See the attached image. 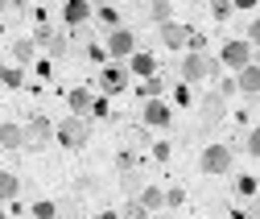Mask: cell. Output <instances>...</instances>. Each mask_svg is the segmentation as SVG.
<instances>
[{
	"label": "cell",
	"instance_id": "cell-1",
	"mask_svg": "<svg viewBox=\"0 0 260 219\" xmlns=\"http://www.w3.org/2000/svg\"><path fill=\"white\" fill-rule=\"evenodd\" d=\"M54 141L67 145V149H83V145L91 141L87 116H67V120H58V124H54Z\"/></svg>",
	"mask_w": 260,
	"mask_h": 219
},
{
	"label": "cell",
	"instance_id": "cell-2",
	"mask_svg": "<svg viewBox=\"0 0 260 219\" xmlns=\"http://www.w3.org/2000/svg\"><path fill=\"white\" fill-rule=\"evenodd\" d=\"M199 166H203V174H211V178L232 174V170H236V149H232V145H207L203 158H199Z\"/></svg>",
	"mask_w": 260,
	"mask_h": 219
},
{
	"label": "cell",
	"instance_id": "cell-3",
	"mask_svg": "<svg viewBox=\"0 0 260 219\" xmlns=\"http://www.w3.org/2000/svg\"><path fill=\"white\" fill-rule=\"evenodd\" d=\"M256 62V50H252V42H244V38H232L223 50H219V67H227V71H244V67H252Z\"/></svg>",
	"mask_w": 260,
	"mask_h": 219
},
{
	"label": "cell",
	"instance_id": "cell-4",
	"mask_svg": "<svg viewBox=\"0 0 260 219\" xmlns=\"http://www.w3.org/2000/svg\"><path fill=\"white\" fill-rule=\"evenodd\" d=\"M137 50V29H128V25H116L104 34V54L108 58H128Z\"/></svg>",
	"mask_w": 260,
	"mask_h": 219
},
{
	"label": "cell",
	"instance_id": "cell-5",
	"mask_svg": "<svg viewBox=\"0 0 260 219\" xmlns=\"http://www.w3.org/2000/svg\"><path fill=\"white\" fill-rule=\"evenodd\" d=\"M219 71V58H211V54H186L182 58V83L190 87V83H203L207 75H215Z\"/></svg>",
	"mask_w": 260,
	"mask_h": 219
},
{
	"label": "cell",
	"instance_id": "cell-6",
	"mask_svg": "<svg viewBox=\"0 0 260 219\" xmlns=\"http://www.w3.org/2000/svg\"><path fill=\"white\" fill-rule=\"evenodd\" d=\"M141 120H145V129H170L174 108H170L166 100H145V108H141Z\"/></svg>",
	"mask_w": 260,
	"mask_h": 219
},
{
	"label": "cell",
	"instance_id": "cell-7",
	"mask_svg": "<svg viewBox=\"0 0 260 219\" xmlns=\"http://www.w3.org/2000/svg\"><path fill=\"white\" fill-rule=\"evenodd\" d=\"M194 34L190 25H178V21H161L157 25V38H161V46L166 50H186V38Z\"/></svg>",
	"mask_w": 260,
	"mask_h": 219
},
{
	"label": "cell",
	"instance_id": "cell-8",
	"mask_svg": "<svg viewBox=\"0 0 260 219\" xmlns=\"http://www.w3.org/2000/svg\"><path fill=\"white\" fill-rule=\"evenodd\" d=\"M21 129H25V145H50L54 141V124L46 120V116H34V120H29V124H21Z\"/></svg>",
	"mask_w": 260,
	"mask_h": 219
},
{
	"label": "cell",
	"instance_id": "cell-9",
	"mask_svg": "<svg viewBox=\"0 0 260 219\" xmlns=\"http://www.w3.org/2000/svg\"><path fill=\"white\" fill-rule=\"evenodd\" d=\"M203 129H215V124L227 116V100L219 96V91H207V96H203Z\"/></svg>",
	"mask_w": 260,
	"mask_h": 219
},
{
	"label": "cell",
	"instance_id": "cell-10",
	"mask_svg": "<svg viewBox=\"0 0 260 219\" xmlns=\"http://www.w3.org/2000/svg\"><path fill=\"white\" fill-rule=\"evenodd\" d=\"M128 79H133V75H128V67H120V62H116V67H104V75H100L104 100H108V96H120V91L128 87Z\"/></svg>",
	"mask_w": 260,
	"mask_h": 219
},
{
	"label": "cell",
	"instance_id": "cell-11",
	"mask_svg": "<svg viewBox=\"0 0 260 219\" xmlns=\"http://www.w3.org/2000/svg\"><path fill=\"white\" fill-rule=\"evenodd\" d=\"M124 67H128V75H137V79H153V75H157V58H153L149 50H133Z\"/></svg>",
	"mask_w": 260,
	"mask_h": 219
},
{
	"label": "cell",
	"instance_id": "cell-12",
	"mask_svg": "<svg viewBox=\"0 0 260 219\" xmlns=\"http://www.w3.org/2000/svg\"><path fill=\"white\" fill-rule=\"evenodd\" d=\"M62 21H67V29H83L91 21V5L87 0H67L62 5Z\"/></svg>",
	"mask_w": 260,
	"mask_h": 219
},
{
	"label": "cell",
	"instance_id": "cell-13",
	"mask_svg": "<svg viewBox=\"0 0 260 219\" xmlns=\"http://www.w3.org/2000/svg\"><path fill=\"white\" fill-rule=\"evenodd\" d=\"M232 79H236V91H240V96L256 100V91H260V71H256V62H252V67H244V71H236Z\"/></svg>",
	"mask_w": 260,
	"mask_h": 219
},
{
	"label": "cell",
	"instance_id": "cell-14",
	"mask_svg": "<svg viewBox=\"0 0 260 219\" xmlns=\"http://www.w3.org/2000/svg\"><path fill=\"white\" fill-rule=\"evenodd\" d=\"M0 145H5V149H25V129L13 124V120H5V124H0Z\"/></svg>",
	"mask_w": 260,
	"mask_h": 219
},
{
	"label": "cell",
	"instance_id": "cell-15",
	"mask_svg": "<svg viewBox=\"0 0 260 219\" xmlns=\"http://www.w3.org/2000/svg\"><path fill=\"white\" fill-rule=\"evenodd\" d=\"M91 100H95V96H91L87 87H75L71 96H67V104H71V116H87V112H91Z\"/></svg>",
	"mask_w": 260,
	"mask_h": 219
},
{
	"label": "cell",
	"instance_id": "cell-16",
	"mask_svg": "<svg viewBox=\"0 0 260 219\" xmlns=\"http://www.w3.org/2000/svg\"><path fill=\"white\" fill-rule=\"evenodd\" d=\"M21 195V178L13 174V170H0V203H9V199H17Z\"/></svg>",
	"mask_w": 260,
	"mask_h": 219
},
{
	"label": "cell",
	"instance_id": "cell-17",
	"mask_svg": "<svg viewBox=\"0 0 260 219\" xmlns=\"http://www.w3.org/2000/svg\"><path fill=\"white\" fill-rule=\"evenodd\" d=\"M137 203H141L145 211H161V207H166V199H161V186H141Z\"/></svg>",
	"mask_w": 260,
	"mask_h": 219
},
{
	"label": "cell",
	"instance_id": "cell-18",
	"mask_svg": "<svg viewBox=\"0 0 260 219\" xmlns=\"http://www.w3.org/2000/svg\"><path fill=\"white\" fill-rule=\"evenodd\" d=\"M34 54H38V46L29 42V38L13 42V58H17V67H29V62H34Z\"/></svg>",
	"mask_w": 260,
	"mask_h": 219
},
{
	"label": "cell",
	"instance_id": "cell-19",
	"mask_svg": "<svg viewBox=\"0 0 260 219\" xmlns=\"http://www.w3.org/2000/svg\"><path fill=\"white\" fill-rule=\"evenodd\" d=\"M161 91H166V79H157V75H153V79H145V83L137 87V100H157Z\"/></svg>",
	"mask_w": 260,
	"mask_h": 219
},
{
	"label": "cell",
	"instance_id": "cell-20",
	"mask_svg": "<svg viewBox=\"0 0 260 219\" xmlns=\"http://www.w3.org/2000/svg\"><path fill=\"white\" fill-rule=\"evenodd\" d=\"M42 46H46V50H50L54 58H62V54L71 50V38H67V34H58V29H54V34H50V38H46Z\"/></svg>",
	"mask_w": 260,
	"mask_h": 219
},
{
	"label": "cell",
	"instance_id": "cell-21",
	"mask_svg": "<svg viewBox=\"0 0 260 219\" xmlns=\"http://www.w3.org/2000/svg\"><path fill=\"white\" fill-rule=\"evenodd\" d=\"M236 195H240V199H256V178H252V174H240V178H236Z\"/></svg>",
	"mask_w": 260,
	"mask_h": 219
},
{
	"label": "cell",
	"instance_id": "cell-22",
	"mask_svg": "<svg viewBox=\"0 0 260 219\" xmlns=\"http://www.w3.org/2000/svg\"><path fill=\"white\" fill-rule=\"evenodd\" d=\"M0 83H5V87H21L25 83V71L21 67H0Z\"/></svg>",
	"mask_w": 260,
	"mask_h": 219
},
{
	"label": "cell",
	"instance_id": "cell-23",
	"mask_svg": "<svg viewBox=\"0 0 260 219\" xmlns=\"http://www.w3.org/2000/svg\"><path fill=\"white\" fill-rule=\"evenodd\" d=\"M120 182H124V195H133V199L141 195V186H145V182H141V174H133V170H124V174H120Z\"/></svg>",
	"mask_w": 260,
	"mask_h": 219
},
{
	"label": "cell",
	"instance_id": "cell-24",
	"mask_svg": "<svg viewBox=\"0 0 260 219\" xmlns=\"http://www.w3.org/2000/svg\"><path fill=\"white\" fill-rule=\"evenodd\" d=\"M95 17H100V25H108V29H116V25H120V13H116V5H108V9H95Z\"/></svg>",
	"mask_w": 260,
	"mask_h": 219
},
{
	"label": "cell",
	"instance_id": "cell-25",
	"mask_svg": "<svg viewBox=\"0 0 260 219\" xmlns=\"http://www.w3.org/2000/svg\"><path fill=\"white\" fill-rule=\"evenodd\" d=\"M149 17L161 25V21H170V0H153V5H149Z\"/></svg>",
	"mask_w": 260,
	"mask_h": 219
},
{
	"label": "cell",
	"instance_id": "cell-26",
	"mask_svg": "<svg viewBox=\"0 0 260 219\" xmlns=\"http://www.w3.org/2000/svg\"><path fill=\"white\" fill-rule=\"evenodd\" d=\"M161 199H166V207H182L186 203V191H182V186H170V191H161Z\"/></svg>",
	"mask_w": 260,
	"mask_h": 219
},
{
	"label": "cell",
	"instance_id": "cell-27",
	"mask_svg": "<svg viewBox=\"0 0 260 219\" xmlns=\"http://www.w3.org/2000/svg\"><path fill=\"white\" fill-rule=\"evenodd\" d=\"M211 13H215V21H227L232 17V0H211Z\"/></svg>",
	"mask_w": 260,
	"mask_h": 219
},
{
	"label": "cell",
	"instance_id": "cell-28",
	"mask_svg": "<svg viewBox=\"0 0 260 219\" xmlns=\"http://www.w3.org/2000/svg\"><path fill=\"white\" fill-rule=\"evenodd\" d=\"M145 215H149V211H145L137 199H128V203H124V219H145Z\"/></svg>",
	"mask_w": 260,
	"mask_h": 219
},
{
	"label": "cell",
	"instance_id": "cell-29",
	"mask_svg": "<svg viewBox=\"0 0 260 219\" xmlns=\"http://www.w3.org/2000/svg\"><path fill=\"white\" fill-rule=\"evenodd\" d=\"M170 153H174L170 141H157V145H153V162H170Z\"/></svg>",
	"mask_w": 260,
	"mask_h": 219
},
{
	"label": "cell",
	"instance_id": "cell-30",
	"mask_svg": "<svg viewBox=\"0 0 260 219\" xmlns=\"http://www.w3.org/2000/svg\"><path fill=\"white\" fill-rule=\"evenodd\" d=\"M34 215H38V219H54V203H50V199L34 203Z\"/></svg>",
	"mask_w": 260,
	"mask_h": 219
},
{
	"label": "cell",
	"instance_id": "cell-31",
	"mask_svg": "<svg viewBox=\"0 0 260 219\" xmlns=\"http://www.w3.org/2000/svg\"><path fill=\"white\" fill-rule=\"evenodd\" d=\"M174 104H178V108L194 104V100H190V87H186V83H178V91H174Z\"/></svg>",
	"mask_w": 260,
	"mask_h": 219
},
{
	"label": "cell",
	"instance_id": "cell-32",
	"mask_svg": "<svg viewBox=\"0 0 260 219\" xmlns=\"http://www.w3.org/2000/svg\"><path fill=\"white\" fill-rule=\"evenodd\" d=\"M244 149L252 153V158H256V153H260V133H256V129H252V133L244 137Z\"/></svg>",
	"mask_w": 260,
	"mask_h": 219
},
{
	"label": "cell",
	"instance_id": "cell-33",
	"mask_svg": "<svg viewBox=\"0 0 260 219\" xmlns=\"http://www.w3.org/2000/svg\"><path fill=\"white\" fill-rule=\"evenodd\" d=\"M116 166H120V174H124V170H137V158H133V153H128V149H124V153H120V158H116Z\"/></svg>",
	"mask_w": 260,
	"mask_h": 219
},
{
	"label": "cell",
	"instance_id": "cell-34",
	"mask_svg": "<svg viewBox=\"0 0 260 219\" xmlns=\"http://www.w3.org/2000/svg\"><path fill=\"white\" fill-rule=\"evenodd\" d=\"M219 96H223V100H232V96H236V79H232V75L219 83Z\"/></svg>",
	"mask_w": 260,
	"mask_h": 219
},
{
	"label": "cell",
	"instance_id": "cell-35",
	"mask_svg": "<svg viewBox=\"0 0 260 219\" xmlns=\"http://www.w3.org/2000/svg\"><path fill=\"white\" fill-rule=\"evenodd\" d=\"M95 62H108V54H104V42H91V50H87Z\"/></svg>",
	"mask_w": 260,
	"mask_h": 219
},
{
	"label": "cell",
	"instance_id": "cell-36",
	"mask_svg": "<svg viewBox=\"0 0 260 219\" xmlns=\"http://www.w3.org/2000/svg\"><path fill=\"white\" fill-rule=\"evenodd\" d=\"M91 116H108V100H104V96L91 100Z\"/></svg>",
	"mask_w": 260,
	"mask_h": 219
},
{
	"label": "cell",
	"instance_id": "cell-37",
	"mask_svg": "<svg viewBox=\"0 0 260 219\" xmlns=\"http://www.w3.org/2000/svg\"><path fill=\"white\" fill-rule=\"evenodd\" d=\"M232 9H240V13H252V9H256V0H232Z\"/></svg>",
	"mask_w": 260,
	"mask_h": 219
},
{
	"label": "cell",
	"instance_id": "cell-38",
	"mask_svg": "<svg viewBox=\"0 0 260 219\" xmlns=\"http://www.w3.org/2000/svg\"><path fill=\"white\" fill-rule=\"evenodd\" d=\"M87 5H91V13H95V9H108L112 0H87Z\"/></svg>",
	"mask_w": 260,
	"mask_h": 219
},
{
	"label": "cell",
	"instance_id": "cell-39",
	"mask_svg": "<svg viewBox=\"0 0 260 219\" xmlns=\"http://www.w3.org/2000/svg\"><path fill=\"white\" fill-rule=\"evenodd\" d=\"M5 13H9V0H0V17H5Z\"/></svg>",
	"mask_w": 260,
	"mask_h": 219
},
{
	"label": "cell",
	"instance_id": "cell-40",
	"mask_svg": "<svg viewBox=\"0 0 260 219\" xmlns=\"http://www.w3.org/2000/svg\"><path fill=\"white\" fill-rule=\"evenodd\" d=\"M100 219H120V215H112V211H104V215H100Z\"/></svg>",
	"mask_w": 260,
	"mask_h": 219
},
{
	"label": "cell",
	"instance_id": "cell-41",
	"mask_svg": "<svg viewBox=\"0 0 260 219\" xmlns=\"http://www.w3.org/2000/svg\"><path fill=\"white\" fill-rule=\"evenodd\" d=\"M0 219H9V215H5V203H0Z\"/></svg>",
	"mask_w": 260,
	"mask_h": 219
},
{
	"label": "cell",
	"instance_id": "cell-42",
	"mask_svg": "<svg viewBox=\"0 0 260 219\" xmlns=\"http://www.w3.org/2000/svg\"><path fill=\"white\" fill-rule=\"evenodd\" d=\"M161 219H174V215H161Z\"/></svg>",
	"mask_w": 260,
	"mask_h": 219
}]
</instances>
